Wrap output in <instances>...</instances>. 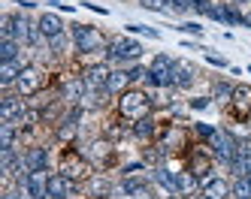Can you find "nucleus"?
<instances>
[{"label": "nucleus", "instance_id": "obj_1", "mask_svg": "<svg viewBox=\"0 0 251 199\" xmlns=\"http://www.w3.org/2000/svg\"><path fill=\"white\" fill-rule=\"evenodd\" d=\"M118 109H121L124 118L139 121V118H149L151 100H149V94H142V90H124L121 100H118Z\"/></svg>", "mask_w": 251, "mask_h": 199}, {"label": "nucleus", "instance_id": "obj_2", "mask_svg": "<svg viewBox=\"0 0 251 199\" xmlns=\"http://www.w3.org/2000/svg\"><path fill=\"white\" fill-rule=\"evenodd\" d=\"M173 69H176V64L167 58V54H157V58L151 61V69H149V76H146V82L149 85H173Z\"/></svg>", "mask_w": 251, "mask_h": 199}, {"label": "nucleus", "instance_id": "obj_3", "mask_svg": "<svg viewBox=\"0 0 251 199\" xmlns=\"http://www.w3.org/2000/svg\"><path fill=\"white\" fill-rule=\"evenodd\" d=\"M22 196H27V199H43V196H49L46 169L43 172H27V175H22Z\"/></svg>", "mask_w": 251, "mask_h": 199}, {"label": "nucleus", "instance_id": "obj_4", "mask_svg": "<svg viewBox=\"0 0 251 199\" xmlns=\"http://www.w3.org/2000/svg\"><path fill=\"white\" fill-rule=\"evenodd\" d=\"M209 142H212L215 154H218L221 160H227V163H233V160H236V148H239V142L233 139L230 133H221V130H215Z\"/></svg>", "mask_w": 251, "mask_h": 199}, {"label": "nucleus", "instance_id": "obj_5", "mask_svg": "<svg viewBox=\"0 0 251 199\" xmlns=\"http://www.w3.org/2000/svg\"><path fill=\"white\" fill-rule=\"evenodd\" d=\"M73 40H76L79 51H94V48H100V45H103V36H100L94 27H85V24H76Z\"/></svg>", "mask_w": 251, "mask_h": 199}, {"label": "nucleus", "instance_id": "obj_6", "mask_svg": "<svg viewBox=\"0 0 251 199\" xmlns=\"http://www.w3.org/2000/svg\"><path fill=\"white\" fill-rule=\"evenodd\" d=\"M40 88H43V72L33 69V66H25L22 76H19V90L25 97H30V94H37Z\"/></svg>", "mask_w": 251, "mask_h": 199}, {"label": "nucleus", "instance_id": "obj_7", "mask_svg": "<svg viewBox=\"0 0 251 199\" xmlns=\"http://www.w3.org/2000/svg\"><path fill=\"white\" fill-rule=\"evenodd\" d=\"M109 54L112 58H118V61H133V58H139L142 54V45L139 43H133V40H115L112 43V48H109Z\"/></svg>", "mask_w": 251, "mask_h": 199}, {"label": "nucleus", "instance_id": "obj_8", "mask_svg": "<svg viewBox=\"0 0 251 199\" xmlns=\"http://www.w3.org/2000/svg\"><path fill=\"white\" fill-rule=\"evenodd\" d=\"M49 196L51 199H70L73 196V181L67 175H51L49 178Z\"/></svg>", "mask_w": 251, "mask_h": 199}, {"label": "nucleus", "instance_id": "obj_9", "mask_svg": "<svg viewBox=\"0 0 251 199\" xmlns=\"http://www.w3.org/2000/svg\"><path fill=\"white\" fill-rule=\"evenodd\" d=\"M233 169H236L239 175H248L251 178V142H239L236 160H233Z\"/></svg>", "mask_w": 251, "mask_h": 199}, {"label": "nucleus", "instance_id": "obj_10", "mask_svg": "<svg viewBox=\"0 0 251 199\" xmlns=\"http://www.w3.org/2000/svg\"><path fill=\"white\" fill-rule=\"evenodd\" d=\"M88 172H91V169H88V163H85V160H79V157H67V160H64V166H61V175H67L70 181L85 178Z\"/></svg>", "mask_w": 251, "mask_h": 199}, {"label": "nucleus", "instance_id": "obj_11", "mask_svg": "<svg viewBox=\"0 0 251 199\" xmlns=\"http://www.w3.org/2000/svg\"><path fill=\"white\" fill-rule=\"evenodd\" d=\"M230 196V184L221 178H209L203 184V199H227Z\"/></svg>", "mask_w": 251, "mask_h": 199}, {"label": "nucleus", "instance_id": "obj_12", "mask_svg": "<svg viewBox=\"0 0 251 199\" xmlns=\"http://www.w3.org/2000/svg\"><path fill=\"white\" fill-rule=\"evenodd\" d=\"M25 115V106L19 100H3L0 103V118H3V124H15Z\"/></svg>", "mask_w": 251, "mask_h": 199}, {"label": "nucleus", "instance_id": "obj_13", "mask_svg": "<svg viewBox=\"0 0 251 199\" xmlns=\"http://www.w3.org/2000/svg\"><path fill=\"white\" fill-rule=\"evenodd\" d=\"M25 163H27L30 172H43V169L49 166V154H46V148H30V151L25 154Z\"/></svg>", "mask_w": 251, "mask_h": 199}, {"label": "nucleus", "instance_id": "obj_14", "mask_svg": "<svg viewBox=\"0 0 251 199\" xmlns=\"http://www.w3.org/2000/svg\"><path fill=\"white\" fill-rule=\"evenodd\" d=\"M173 85L191 88L194 85V66L191 64H176V69H173Z\"/></svg>", "mask_w": 251, "mask_h": 199}, {"label": "nucleus", "instance_id": "obj_15", "mask_svg": "<svg viewBox=\"0 0 251 199\" xmlns=\"http://www.w3.org/2000/svg\"><path fill=\"white\" fill-rule=\"evenodd\" d=\"M40 30L46 33V36H51V40H55V36H61V30H64V24H61V18L58 15H43L40 18Z\"/></svg>", "mask_w": 251, "mask_h": 199}, {"label": "nucleus", "instance_id": "obj_16", "mask_svg": "<svg viewBox=\"0 0 251 199\" xmlns=\"http://www.w3.org/2000/svg\"><path fill=\"white\" fill-rule=\"evenodd\" d=\"M233 106H236V115H245L251 109V88H233Z\"/></svg>", "mask_w": 251, "mask_h": 199}, {"label": "nucleus", "instance_id": "obj_17", "mask_svg": "<svg viewBox=\"0 0 251 199\" xmlns=\"http://www.w3.org/2000/svg\"><path fill=\"white\" fill-rule=\"evenodd\" d=\"M85 82L91 88H106V82H109V69L106 66H91L85 72Z\"/></svg>", "mask_w": 251, "mask_h": 199}, {"label": "nucleus", "instance_id": "obj_18", "mask_svg": "<svg viewBox=\"0 0 251 199\" xmlns=\"http://www.w3.org/2000/svg\"><path fill=\"white\" fill-rule=\"evenodd\" d=\"M19 76H22V69H19V64H15V61H3V64H0V85L19 82Z\"/></svg>", "mask_w": 251, "mask_h": 199}, {"label": "nucleus", "instance_id": "obj_19", "mask_svg": "<svg viewBox=\"0 0 251 199\" xmlns=\"http://www.w3.org/2000/svg\"><path fill=\"white\" fill-rule=\"evenodd\" d=\"M154 178L160 181V184H164L170 193H178V175H173V172H167V169H157L154 172Z\"/></svg>", "mask_w": 251, "mask_h": 199}, {"label": "nucleus", "instance_id": "obj_20", "mask_svg": "<svg viewBox=\"0 0 251 199\" xmlns=\"http://www.w3.org/2000/svg\"><path fill=\"white\" fill-rule=\"evenodd\" d=\"M130 82V72H109V82H106V90H124Z\"/></svg>", "mask_w": 251, "mask_h": 199}, {"label": "nucleus", "instance_id": "obj_21", "mask_svg": "<svg viewBox=\"0 0 251 199\" xmlns=\"http://www.w3.org/2000/svg\"><path fill=\"white\" fill-rule=\"evenodd\" d=\"M233 196H236V199H251V178H248V175H242V178L236 181Z\"/></svg>", "mask_w": 251, "mask_h": 199}, {"label": "nucleus", "instance_id": "obj_22", "mask_svg": "<svg viewBox=\"0 0 251 199\" xmlns=\"http://www.w3.org/2000/svg\"><path fill=\"white\" fill-rule=\"evenodd\" d=\"M85 85L88 82H79V79H73V82H67V88H64V94H67V100H79L82 97V90H85Z\"/></svg>", "mask_w": 251, "mask_h": 199}, {"label": "nucleus", "instance_id": "obj_23", "mask_svg": "<svg viewBox=\"0 0 251 199\" xmlns=\"http://www.w3.org/2000/svg\"><path fill=\"white\" fill-rule=\"evenodd\" d=\"M133 133H136L139 139L151 136V133H154V121H151V118H139V121H136V127H133Z\"/></svg>", "mask_w": 251, "mask_h": 199}, {"label": "nucleus", "instance_id": "obj_24", "mask_svg": "<svg viewBox=\"0 0 251 199\" xmlns=\"http://www.w3.org/2000/svg\"><path fill=\"white\" fill-rule=\"evenodd\" d=\"M197 187V175L194 172H182L178 175V193H191Z\"/></svg>", "mask_w": 251, "mask_h": 199}, {"label": "nucleus", "instance_id": "obj_25", "mask_svg": "<svg viewBox=\"0 0 251 199\" xmlns=\"http://www.w3.org/2000/svg\"><path fill=\"white\" fill-rule=\"evenodd\" d=\"M12 139H15L12 124H3V127H0V148H12Z\"/></svg>", "mask_w": 251, "mask_h": 199}, {"label": "nucleus", "instance_id": "obj_26", "mask_svg": "<svg viewBox=\"0 0 251 199\" xmlns=\"http://www.w3.org/2000/svg\"><path fill=\"white\" fill-rule=\"evenodd\" d=\"M15 54H19L15 43L12 40H3V45H0V58H3V61H15Z\"/></svg>", "mask_w": 251, "mask_h": 199}, {"label": "nucleus", "instance_id": "obj_27", "mask_svg": "<svg viewBox=\"0 0 251 199\" xmlns=\"http://www.w3.org/2000/svg\"><path fill=\"white\" fill-rule=\"evenodd\" d=\"M191 172L200 178V175H206L209 172V160L206 157H194V163H191Z\"/></svg>", "mask_w": 251, "mask_h": 199}, {"label": "nucleus", "instance_id": "obj_28", "mask_svg": "<svg viewBox=\"0 0 251 199\" xmlns=\"http://www.w3.org/2000/svg\"><path fill=\"white\" fill-rule=\"evenodd\" d=\"M191 6H194L197 12H203V15H212V9H215L209 0H191Z\"/></svg>", "mask_w": 251, "mask_h": 199}, {"label": "nucleus", "instance_id": "obj_29", "mask_svg": "<svg viewBox=\"0 0 251 199\" xmlns=\"http://www.w3.org/2000/svg\"><path fill=\"white\" fill-rule=\"evenodd\" d=\"M3 40H15V30H12V15H3Z\"/></svg>", "mask_w": 251, "mask_h": 199}, {"label": "nucleus", "instance_id": "obj_30", "mask_svg": "<svg viewBox=\"0 0 251 199\" xmlns=\"http://www.w3.org/2000/svg\"><path fill=\"white\" fill-rule=\"evenodd\" d=\"M91 193H103V196H106V193H109V184H106L103 178H94V181H91Z\"/></svg>", "mask_w": 251, "mask_h": 199}, {"label": "nucleus", "instance_id": "obj_31", "mask_svg": "<svg viewBox=\"0 0 251 199\" xmlns=\"http://www.w3.org/2000/svg\"><path fill=\"white\" fill-rule=\"evenodd\" d=\"M167 3H170V6H173L176 12H185V9L191 6V0H167Z\"/></svg>", "mask_w": 251, "mask_h": 199}, {"label": "nucleus", "instance_id": "obj_32", "mask_svg": "<svg viewBox=\"0 0 251 199\" xmlns=\"http://www.w3.org/2000/svg\"><path fill=\"white\" fill-rule=\"evenodd\" d=\"M130 199H151V193H149V184H146V187H139V190H133V193H130Z\"/></svg>", "mask_w": 251, "mask_h": 199}, {"label": "nucleus", "instance_id": "obj_33", "mask_svg": "<svg viewBox=\"0 0 251 199\" xmlns=\"http://www.w3.org/2000/svg\"><path fill=\"white\" fill-rule=\"evenodd\" d=\"M106 154H109V145H106V142H97V145H94V157H106Z\"/></svg>", "mask_w": 251, "mask_h": 199}, {"label": "nucleus", "instance_id": "obj_34", "mask_svg": "<svg viewBox=\"0 0 251 199\" xmlns=\"http://www.w3.org/2000/svg\"><path fill=\"white\" fill-rule=\"evenodd\" d=\"M164 3H167V0H142L146 9H164Z\"/></svg>", "mask_w": 251, "mask_h": 199}, {"label": "nucleus", "instance_id": "obj_35", "mask_svg": "<svg viewBox=\"0 0 251 199\" xmlns=\"http://www.w3.org/2000/svg\"><path fill=\"white\" fill-rule=\"evenodd\" d=\"M197 133H200V136H206V139H212V127H206V124H197Z\"/></svg>", "mask_w": 251, "mask_h": 199}, {"label": "nucleus", "instance_id": "obj_36", "mask_svg": "<svg viewBox=\"0 0 251 199\" xmlns=\"http://www.w3.org/2000/svg\"><path fill=\"white\" fill-rule=\"evenodd\" d=\"M218 97H221V100L233 97V88H227V85H218Z\"/></svg>", "mask_w": 251, "mask_h": 199}, {"label": "nucleus", "instance_id": "obj_37", "mask_svg": "<svg viewBox=\"0 0 251 199\" xmlns=\"http://www.w3.org/2000/svg\"><path fill=\"white\" fill-rule=\"evenodd\" d=\"M182 30H185V33H203L200 24H182Z\"/></svg>", "mask_w": 251, "mask_h": 199}, {"label": "nucleus", "instance_id": "obj_38", "mask_svg": "<svg viewBox=\"0 0 251 199\" xmlns=\"http://www.w3.org/2000/svg\"><path fill=\"white\" fill-rule=\"evenodd\" d=\"M191 106H194V109H206V106H209V100H206V97H200V100H191Z\"/></svg>", "mask_w": 251, "mask_h": 199}, {"label": "nucleus", "instance_id": "obj_39", "mask_svg": "<svg viewBox=\"0 0 251 199\" xmlns=\"http://www.w3.org/2000/svg\"><path fill=\"white\" fill-rule=\"evenodd\" d=\"M3 199H19V193H3Z\"/></svg>", "mask_w": 251, "mask_h": 199}, {"label": "nucleus", "instance_id": "obj_40", "mask_svg": "<svg viewBox=\"0 0 251 199\" xmlns=\"http://www.w3.org/2000/svg\"><path fill=\"white\" fill-rule=\"evenodd\" d=\"M245 24H248V27H251V12H248V15H245Z\"/></svg>", "mask_w": 251, "mask_h": 199}, {"label": "nucleus", "instance_id": "obj_41", "mask_svg": "<svg viewBox=\"0 0 251 199\" xmlns=\"http://www.w3.org/2000/svg\"><path fill=\"white\" fill-rule=\"evenodd\" d=\"M236 3H245V0H236Z\"/></svg>", "mask_w": 251, "mask_h": 199}, {"label": "nucleus", "instance_id": "obj_42", "mask_svg": "<svg viewBox=\"0 0 251 199\" xmlns=\"http://www.w3.org/2000/svg\"><path fill=\"white\" fill-rule=\"evenodd\" d=\"M51 3H58V0H51Z\"/></svg>", "mask_w": 251, "mask_h": 199}]
</instances>
